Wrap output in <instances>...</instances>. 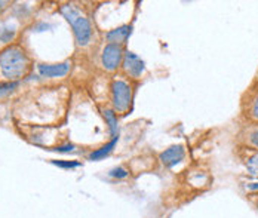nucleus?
Masks as SVG:
<instances>
[{
    "mask_svg": "<svg viewBox=\"0 0 258 218\" xmlns=\"http://www.w3.org/2000/svg\"><path fill=\"white\" fill-rule=\"evenodd\" d=\"M30 68V58L18 46H9L0 52V73L8 82H18Z\"/></svg>",
    "mask_w": 258,
    "mask_h": 218,
    "instance_id": "1",
    "label": "nucleus"
},
{
    "mask_svg": "<svg viewBox=\"0 0 258 218\" xmlns=\"http://www.w3.org/2000/svg\"><path fill=\"white\" fill-rule=\"evenodd\" d=\"M59 12L70 24V27L73 28L76 43L79 46H88L92 39V26L89 20L72 5H62L59 8Z\"/></svg>",
    "mask_w": 258,
    "mask_h": 218,
    "instance_id": "2",
    "label": "nucleus"
},
{
    "mask_svg": "<svg viewBox=\"0 0 258 218\" xmlns=\"http://www.w3.org/2000/svg\"><path fill=\"white\" fill-rule=\"evenodd\" d=\"M132 103V88L128 82L116 79L111 82V104L114 111L125 113Z\"/></svg>",
    "mask_w": 258,
    "mask_h": 218,
    "instance_id": "3",
    "label": "nucleus"
},
{
    "mask_svg": "<svg viewBox=\"0 0 258 218\" xmlns=\"http://www.w3.org/2000/svg\"><path fill=\"white\" fill-rule=\"evenodd\" d=\"M123 48L120 45L107 43L101 54V65L107 71H116L123 61Z\"/></svg>",
    "mask_w": 258,
    "mask_h": 218,
    "instance_id": "4",
    "label": "nucleus"
},
{
    "mask_svg": "<svg viewBox=\"0 0 258 218\" xmlns=\"http://www.w3.org/2000/svg\"><path fill=\"white\" fill-rule=\"evenodd\" d=\"M122 67L125 70V73L131 76L132 79H140L144 71H146V64L144 61L134 52H125L123 54V61H122Z\"/></svg>",
    "mask_w": 258,
    "mask_h": 218,
    "instance_id": "5",
    "label": "nucleus"
},
{
    "mask_svg": "<svg viewBox=\"0 0 258 218\" xmlns=\"http://www.w3.org/2000/svg\"><path fill=\"white\" fill-rule=\"evenodd\" d=\"M70 61L58 62V64H39L37 71L42 78L55 79V78H64L70 71Z\"/></svg>",
    "mask_w": 258,
    "mask_h": 218,
    "instance_id": "6",
    "label": "nucleus"
},
{
    "mask_svg": "<svg viewBox=\"0 0 258 218\" xmlns=\"http://www.w3.org/2000/svg\"><path fill=\"white\" fill-rule=\"evenodd\" d=\"M184 158H185V149L180 144L171 146L159 155V161L166 168H174L175 165L182 162Z\"/></svg>",
    "mask_w": 258,
    "mask_h": 218,
    "instance_id": "7",
    "label": "nucleus"
},
{
    "mask_svg": "<svg viewBox=\"0 0 258 218\" xmlns=\"http://www.w3.org/2000/svg\"><path fill=\"white\" fill-rule=\"evenodd\" d=\"M132 33V27L129 24H125V26H120V27L113 28L110 31L105 33V39L108 43H113V45H123L126 43V40L129 39Z\"/></svg>",
    "mask_w": 258,
    "mask_h": 218,
    "instance_id": "8",
    "label": "nucleus"
},
{
    "mask_svg": "<svg viewBox=\"0 0 258 218\" xmlns=\"http://www.w3.org/2000/svg\"><path fill=\"white\" fill-rule=\"evenodd\" d=\"M117 141H119V136L111 138V141H108L107 144H104V146H101L100 149H97V150L91 152V153L88 155V161L98 162V161H103V159H105V158H107L113 150H114V147H116Z\"/></svg>",
    "mask_w": 258,
    "mask_h": 218,
    "instance_id": "9",
    "label": "nucleus"
},
{
    "mask_svg": "<svg viewBox=\"0 0 258 218\" xmlns=\"http://www.w3.org/2000/svg\"><path fill=\"white\" fill-rule=\"evenodd\" d=\"M103 114L105 122H107V125H108V129H110V135H111V138L119 136V125H117V114H116V111H114V110L107 109L104 110Z\"/></svg>",
    "mask_w": 258,
    "mask_h": 218,
    "instance_id": "10",
    "label": "nucleus"
},
{
    "mask_svg": "<svg viewBox=\"0 0 258 218\" xmlns=\"http://www.w3.org/2000/svg\"><path fill=\"white\" fill-rule=\"evenodd\" d=\"M108 177L113 180H125L129 177V171L125 166L119 165V166H114L108 171Z\"/></svg>",
    "mask_w": 258,
    "mask_h": 218,
    "instance_id": "11",
    "label": "nucleus"
},
{
    "mask_svg": "<svg viewBox=\"0 0 258 218\" xmlns=\"http://www.w3.org/2000/svg\"><path fill=\"white\" fill-rule=\"evenodd\" d=\"M246 171L251 177L258 178V152L246 159Z\"/></svg>",
    "mask_w": 258,
    "mask_h": 218,
    "instance_id": "12",
    "label": "nucleus"
},
{
    "mask_svg": "<svg viewBox=\"0 0 258 218\" xmlns=\"http://www.w3.org/2000/svg\"><path fill=\"white\" fill-rule=\"evenodd\" d=\"M15 33H17V30L15 27H3L0 30V42L2 43H9V42H12L14 40V37H15Z\"/></svg>",
    "mask_w": 258,
    "mask_h": 218,
    "instance_id": "13",
    "label": "nucleus"
},
{
    "mask_svg": "<svg viewBox=\"0 0 258 218\" xmlns=\"http://www.w3.org/2000/svg\"><path fill=\"white\" fill-rule=\"evenodd\" d=\"M248 116L252 119V120H255L258 122V92L251 98V101H249V107H248Z\"/></svg>",
    "mask_w": 258,
    "mask_h": 218,
    "instance_id": "14",
    "label": "nucleus"
},
{
    "mask_svg": "<svg viewBox=\"0 0 258 218\" xmlns=\"http://www.w3.org/2000/svg\"><path fill=\"white\" fill-rule=\"evenodd\" d=\"M51 164L58 168H62V169H75L82 165L78 161H51Z\"/></svg>",
    "mask_w": 258,
    "mask_h": 218,
    "instance_id": "15",
    "label": "nucleus"
},
{
    "mask_svg": "<svg viewBox=\"0 0 258 218\" xmlns=\"http://www.w3.org/2000/svg\"><path fill=\"white\" fill-rule=\"evenodd\" d=\"M18 86V82H6L0 83V97H5L8 94H11L15 88Z\"/></svg>",
    "mask_w": 258,
    "mask_h": 218,
    "instance_id": "16",
    "label": "nucleus"
},
{
    "mask_svg": "<svg viewBox=\"0 0 258 218\" xmlns=\"http://www.w3.org/2000/svg\"><path fill=\"white\" fill-rule=\"evenodd\" d=\"M53 152H58V153H72L76 150V146L72 144V142H66V144H59L56 146L55 149H52Z\"/></svg>",
    "mask_w": 258,
    "mask_h": 218,
    "instance_id": "17",
    "label": "nucleus"
},
{
    "mask_svg": "<svg viewBox=\"0 0 258 218\" xmlns=\"http://www.w3.org/2000/svg\"><path fill=\"white\" fill-rule=\"evenodd\" d=\"M249 142H251L255 149H258V128L257 129H254V131L249 134Z\"/></svg>",
    "mask_w": 258,
    "mask_h": 218,
    "instance_id": "18",
    "label": "nucleus"
},
{
    "mask_svg": "<svg viewBox=\"0 0 258 218\" xmlns=\"http://www.w3.org/2000/svg\"><path fill=\"white\" fill-rule=\"evenodd\" d=\"M246 189L251 191H258V183H252V184H248Z\"/></svg>",
    "mask_w": 258,
    "mask_h": 218,
    "instance_id": "19",
    "label": "nucleus"
},
{
    "mask_svg": "<svg viewBox=\"0 0 258 218\" xmlns=\"http://www.w3.org/2000/svg\"><path fill=\"white\" fill-rule=\"evenodd\" d=\"M257 208H258V199H257Z\"/></svg>",
    "mask_w": 258,
    "mask_h": 218,
    "instance_id": "20",
    "label": "nucleus"
}]
</instances>
